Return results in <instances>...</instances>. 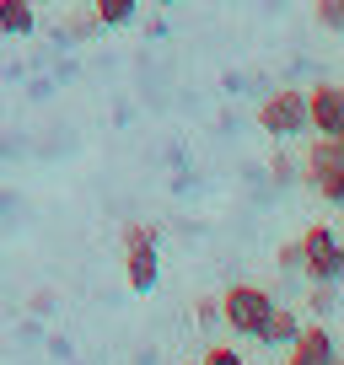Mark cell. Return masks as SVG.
Listing matches in <instances>:
<instances>
[{
    "label": "cell",
    "mask_w": 344,
    "mask_h": 365,
    "mask_svg": "<svg viewBox=\"0 0 344 365\" xmlns=\"http://www.w3.org/2000/svg\"><path fill=\"white\" fill-rule=\"evenodd\" d=\"M124 237V279H129V290L135 296H151L156 290V279H161V252H156V226H124L118 231Z\"/></svg>",
    "instance_id": "5b68a950"
},
{
    "label": "cell",
    "mask_w": 344,
    "mask_h": 365,
    "mask_svg": "<svg viewBox=\"0 0 344 365\" xmlns=\"http://www.w3.org/2000/svg\"><path fill=\"white\" fill-rule=\"evenodd\" d=\"M275 263H280V274H285V279H301V242L290 237L285 247L275 252Z\"/></svg>",
    "instance_id": "5bb4252c"
},
{
    "label": "cell",
    "mask_w": 344,
    "mask_h": 365,
    "mask_svg": "<svg viewBox=\"0 0 344 365\" xmlns=\"http://www.w3.org/2000/svg\"><path fill=\"white\" fill-rule=\"evenodd\" d=\"M301 178L323 205H344V135H318L301 156Z\"/></svg>",
    "instance_id": "6da1fadb"
},
{
    "label": "cell",
    "mask_w": 344,
    "mask_h": 365,
    "mask_svg": "<svg viewBox=\"0 0 344 365\" xmlns=\"http://www.w3.org/2000/svg\"><path fill=\"white\" fill-rule=\"evenodd\" d=\"M86 6H92V16L103 22V33L108 27H129L135 11H140V0H86Z\"/></svg>",
    "instance_id": "8fae6325"
},
{
    "label": "cell",
    "mask_w": 344,
    "mask_h": 365,
    "mask_svg": "<svg viewBox=\"0 0 344 365\" xmlns=\"http://www.w3.org/2000/svg\"><path fill=\"white\" fill-rule=\"evenodd\" d=\"M151 6H178V0H151Z\"/></svg>",
    "instance_id": "e0dca14e"
},
{
    "label": "cell",
    "mask_w": 344,
    "mask_h": 365,
    "mask_svg": "<svg viewBox=\"0 0 344 365\" xmlns=\"http://www.w3.org/2000/svg\"><path fill=\"white\" fill-rule=\"evenodd\" d=\"M269 182H275V188H290V182H301V161L290 156V150H275V161H269Z\"/></svg>",
    "instance_id": "7c38bea8"
},
{
    "label": "cell",
    "mask_w": 344,
    "mask_h": 365,
    "mask_svg": "<svg viewBox=\"0 0 344 365\" xmlns=\"http://www.w3.org/2000/svg\"><path fill=\"white\" fill-rule=\"evenodd\" d=\"M253 118H258V129H264L269 140H301L307 135V91L301 86H275L264 103L253 108Z\"/></svg>",
    "instance_id": "3957f363"
},
{
    "label": "cell",
    "mask_w": 344,
    "mask_h": 365,
    "mask_svg": "<svg viewBox=\"0 0 344 365\" xmlns=\"http://www.w3.org/2000/svg\"><path fill=\"white\" fill-rule=\"evenodd\" d=\"M221 328H231L237 339H258V328H264L269 307H275V296H269L264 285H253V279H237V285L221 290Z\"/></svg>",
    "instance_id": "7a4b0ae2"
},
{
    "label": "cell",
    "mask_w": 344,
    "mask_h": 365,
    "mask_svg": "<svg viewBox=\"0 0 344 365\" xmlns=\"http://www.w3.org/2000/svg\"><path fill=\"white\" fill-rule=\"evenodd\" d=\"M199 365H248V360H242L237 349H226V344H210V349H205V360H199Z\"/></svg>",
    "instance_id": "2e32d148"
},
{
    "label": "cell",
    "mask_w": 344,
    "mask_h": 365,
    "mask_svg": "<svg viewBox=\"0 0 344 365\" xmlns=\"http://www.w3.org/2000/svg\"><path fill=\"white\" fill-rule=\"evenodd\" d=\"M301 279H323V285H339L344 279V242L333 226H307L301 231Z\"/></svg>",
    "instance_id": "277c9868"
},
{
    "label": "cell",
    "mask_w": 344,
    "mask_h": 365,
    "mask_svg": "<svg viewBox=\"0 0 344 365\" xmlns=\"http://www.w3.org/2000/svg\"><path fill=\"white\" fill-rule=\"evenodd\" d=\"M194 317H199V328H216V322H221V301L216 296H199L194 301Z\"/></svg>",
    "instance_id": "9a60e30c"
},
{
    "label": "cell",
    "mask_w": 344,
    "mask_h": 365,
    "mask_svg": "<svg viewBox=\"0 0 344 365\" xmlns=\"http://www.w3.org/2000/svg\"><path fill=\"white\" fill-rule=\"evenodd\" d=\"M312 22H318L323 33H339L344 27V0H318V6H312Z\"/></svg>",
    "instance_id": "4fadbf2b"
},
{
    "label": "cell",
    "mask_w": 344,
    "mask_h": 365,
    "mask_svg": "<svg viewBox=\"0 0 344 365\" xmlns=\"http://www.w3.org/2000/svg\"><path fill=\"white\" fill-rule=\"evenodd\" d=\"M328 365H339V354H333V360H328Z\"/></svg>",
    "instance_id": "ac0fdd59"
},
{
    "label": "cell",
    "mask_w": 344,
    "mask_h": 365,
    "mask_svg": "<svg viewBox=\"0 0 344 365\" xmlns=\"http://www.w3.org/2000/svg\"><path fill=\"white\" fill-rule=\"evenodd\" d=\"M307 129L312 135H344V86L318 81L307 91Z\"/></svg>",
    "instance_id": "8992f818"
},
{
    "label": "cell",
    "mask_w": 344,
    "mask_h": 365,
    "mask_svg": "<svg viewBox=\"0 0 344 365\" xmlns=\"http://www.w3.org/2000/svg\"><path fill=\"white\" fill-rule=\"evenodd\" d=\"M339 312V285H323V279H307V317L328 322Z\"/></svg>",
    "instance_id": "30bf717a"
},
{
    "label": "cell",
    "mask_w": 344,
    "mask_h": 365,
    "mask_svg": "<svg viewBox=\"0 0 344 365\" xmlns=\"http://www.w3.org/2000/svg\"><path fill=\"white\" fill-rule=\"evenodd\" d=\"M301 322H307V317H301L296 307H280V301H275V307H269V317H264V328H258V344H269V349H285V344L301 333Z\"/></svg>",
    "instance_id": "52a82bcc"
},
{
    "label": "cell",
    "mask_w": 344,
    "mask_h": 365,
    "mask_svg": "<svg viewBox=\"0 0 344 365\" xmlns=\"http://www.w3.org/2000/svg\"><path fill=\"white\" fill-rule=\"evenodd\" d=\"M38 27L33 0H0V38H27Z\"/></svg>",
    "instance_id": "9c48e42d"
},
{
    "label": "cell",
    "mask_w": 344,
    "mask_h": 365,
    "mask_svg": "<svg viewBox=\"0 0 344 365\" xmlns=\"http://www.w3.org/2000/svg\"><path fill=\"white\" fill-rule=\"evenodd\" d=\"M97 33H103V22H97V16H92V6H86V0H76V11H70L65 22L54 27V38H59V43H70V48L92 43Z\"/></svg>",
    "instance_id": "ba28073f"
}]
</instances>
